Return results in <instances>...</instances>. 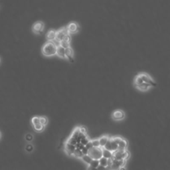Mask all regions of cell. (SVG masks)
Returning a JSON list of instances; mask_svg holds the SVG:
<instances>
[{
    "mask_svg": "<svg viewBox=\"0 0 170 170\" xmlns=\"http://www.w3.org/2000/svg\"><path fill=\"white\" fill-rule=\"evenodd\" d=\"M57 44L55 41H47L41 47V53L45 57H52L56 56Z\"/></svg>",
    "mask_w": 170,
    "mask_h": 170,
    "instance_id": "1",
    "label": "cell"
},
{
    "mask_svg": "<svg viewBox=\"0 0 170 170\" xmlns=\"http://www.w3.org/2000/svg\"><path fill=\"white\" fill-rule=\"evenodd\" d=\"M45 27V23L42 21H37L34 23L31 26L32 32L37 35H42Z\"/></svg>",
    "mask_w": 170,
    "mask_h": 170,
    "instance_id": "2",
    "label": "cell"
},
{
    "mask_svg": "<svg viewBox=\"0 0 170 170\" xmlns=\"http://www.w3.org/2000/svg\"><path fill=\"white\" fill-rule=\"evenodd\" d=\"M68 32L70 35H74V34L78 33L81 30L80 25L76 21H71L66 26Z\"/></svg>",
    "mask_w": 170,
    "mask_h": 170,
    "instance_id": "3",
    "label": "cell"
},
{
    "mask_svg": "<svg viewBox=\"0 0 170 170\" xmlns=\"http://www.w3.org/2000/svg\"><path fill=\"white\" fill-rule=\"evenodd\" d=\"M89 155L93 160H100L103 157V148H94L89 150Z\"/></svg>",
    "mask_w": 170,
    "mask_h": 170,
    "instance_id": "4",
    "label": "cell"
},
{
    "mask_svg": "<svg viewBox=\"0 0 170 170\" xmlns=\"http://www.w3.org/2000/svg\"><path fill=\"white\" fill-rule=\"evenodd\" d=\"M130 154L129 152H128V150H126L125 152H120V151H116V152H113V157L117 160H127L128 158L130 157Z\"/></svg>",
    "mask_w": 170,
    "mask_h": 170,
    "instance_id": "5",
    "label": "cell"
},
{
    "mask_svg": "<svg viewBox=\"0 0 170 170\" xmlns=\"http://www.w3.org/2000/svg\"><path fill=\"white\" fill-rule=\"evenodd\" d=\"M139 74L141 76L143 82L148 83V84H150L152 86H155L156 85V83L155 82V81L153 80L152 78L148 74H147L146 73H141Z\"/></svg>",
    "mask_w": 170,
    "mask_h": 170,
    "instance_id": "6",
    "label": "cell"
},
{
    "mask_svg": "<svg viewBox=\"0 0 170 170\" xmlns=\"http://www.w3.org/2000/svg\"><path fill=\"white\" fill-rule=\"evenodd\" d=\"M74 52L73 49L71 46L67 47L65 48V58L66 60H69V62L73 63L74 60Z\"/></svg>",
    "mask_w": 170,
    "mask_h": 170,
    "instance_id": "7",
    "label": "cell"
},
{
    "mask_svg": "<svg viewBox=\"0 0 170 170\" xmlns=\"http://www.w3.org/2000/svg\"><path fill=\"white\" fill-rule=\"evenodd\" d=\"M112 118L114 120H122L125 118V113L120 110H115L112 113Z\"/></svg>",
    "mask_w": 170,
    "mask_h": 170,
    "instance_id": "8",
    "label": "cell"
},
{
    "mask_svg": "<svg viewBox=\"0 0 170 170\" xmlns=\"http://www.w3.org/2000/svg\"><path fill=\"white\" fill-rule=\"evenodd\" d=\"M75 149H76V146L71 144L69 142H66L65 144V152L66 154L69 156H73Z\"/></svg>",
    "mask_w": 170,
    "mask_h": 170,
    "instance_id": "9",
    "label": "cell"
},
{
    "mask_svg": "<svg viewBox=\"0 0 170 170\" xmlns=\"http://www.w3.org/2000/svg\"><path fill=\"white\" fill-rule=\"evenodd\" d=\"M56 35V30L54 29H51L47 32L45 37H46L47 41H55Z\"/></svg>",
    "mask_w": 170,
    "mask_h": 170,
    "instance_id": "10",
    "label": "cell"
},
{
    "mask_svg": "<svg viewBox=\"0 0 170 170\" xmlns=\"http://www.w3.org/2000/svg\"><path fill=\"white\" fill-rule=\"evenodd\" d=\"M65 48L66 47L62 46L61 45L57 44V50H56V56H57L58 57H59L60 59H66V58H65Z\"/></svg>",
    "mask_w": 170,
    "mask_h": 170,
    "instance_id": "11",
    "label": "cell"
},
{
    "mask_svg": "<svg viewBox=\"0 0 170 170\" xmlns=\"http://www.w3.org/2000/svg\"><path fill=\"white\" fill-rule=\"evenodd\" d=\"M127 146H128V143L127 141L125 139L122 138V139L120 141V142L118 143V151H120V152H125L126 150H127Z\"/></svg>",
    "mask_w": 170,
    "mask_h": 170,
    "instance_id": "12",
    "label": "cell"
},
{
    "mask_svg": "<svg viewBox=\"0 0 170 170\" xmlns=\"http://www.w3.org/2000/svg\"><path fill=\"white\" fill-rule=\"evenodd\" d=\"M136 87L138 90H141V91H147V90H148L151 87H152V86H151L148 83H146V82H143L142 83L141 85H139L137 86H135Z\"/></svg>",
    "mask_w": 170,
    "mask_h": 170,
    "instance_id": "13",
    "label": "cell"
},
{
    "mask_svg": "<svg viewBox=\"0 0 170 170\" xmlns=\"http://www.w3.org/2000/svg\"><path fill=\"white\" fill-rule=\"evenodd\" d=\"M109 139H110V137H109L107 135L103 136H101L100 138H99V142H100V146L101 148H104V146L106 145V143H107V142L109 140Z\"/></svg>",
    "mask_w": 170,
    "mask_h": 170,
    "instance_id": "14",
    "label": "cell"
},
{
    "mask_svg": "<svg viewBox=\"0 0 170 170\" xmlns=\"http://www.w3.org/2000/svg\"><path fill=\"white\" fill-rule=\"evenodd\" d=\"M85 164H86L87 165H89L91 163L92 161V158L90 157L89 154L86 155H83V156L82 157V158L81 159Z\"/></svg>",
    "mask_w": 170,
    "mask_h": 170,
    "instance_id": "15",
    "label": "cell"
},
{
    "mask_svg": "<svg viewBox=\"0 0 170 170\" xmlns=\"http://www.w3.org/2000/svg\"><path fill=\"white\" fill-rule=\"evenodd\" d=\"M33 129L35 130V131L37 133H41V132H42L44 131L45 126H43V124H41V123L38 124H36V125H33Z\"/></svg>",
    "mask_w": 170,
    "mask_h": 170,
    "instance_id": "16",
    "label": "cell"
},
{
    "mask_svg": "<svg viewBox=\"0 0 170 170\" xmlns=\"http://www.w3.org/2000/svg\"><path fill=\"white\" fill-rule=\"evenodd\" d=\"M113 156V152L111 151H109L103 148V157L107 158V159H110Z\"/></svg>",
    "mask_w": 170,
    "mask_h": 170,
    "instance_id": "17",
    "label": "cell"
},
{
    "mask_svg": "<svg viewBox=\"0 0 170 170\" xmlns=\"http://www.w3.org/2000/svg\"><path fill=\"white\" fill-rule=\"evenodd\" d=\"M80 132H81L80 126H77L73 130V132H72V134L70 136L72 138H74L75 139H77L79 136V134H80Z\"/></svg>",
    "mask_w": 170,
    "mask_h": 170,
    "instance_id": "18",
    "label": "cell"
},
{
    "mask_svg": "<svg viewBox=\"0 0 170 170\" xmlns=\"http://www.w3.org/2000/svg\"><path fill=\"white\" fill-rule=\"evenodd\" d=\"M83 155H84V154H83L82 150H80L79 148H76V149H75L74 152L73 157L78 158V159H81L82 157L83 156Z\"/></svg>",
    "mask_w": 170,
    "mask_h": 170,
    "instance_id": "19",
    "label": "cell"
},
{
    "mask_svg": "<svg viewBox=\"0 0 170 170\" xmlns=\"http://www.w3.org/2000/svg\"><path fill=\"white\" fill-rule=\"evenodd\" d=\"M110 142H111V146H112V152H114L118 149V144L117 143L113 138H110Z\"/></svg>",
    "mask_w": 170,
    "mask_h": 170,
    "instance_id": "20",
    "label": "cell"
},
{
    "mask_svg": "<svg viewBox=\"0 0 170 170\" xmlns=\"http://www.w3.org/2000/svg\"><path fill=\"white\" fill-rule=\"evenodd\" d=\"M143 81L142 80L141 76L139 75V74L136 75V77H135V78H134V86L141 85L142 83H143Z\"/></svg>",
    "mask_w": 170,
    "mask_h": 170,
    "instance_id": "21",
    "label": "cell"
},
{
    "mask_svg": "<svg viewBox=\"0 0 170 170\" xmlns=\"http://www.w3.org/2000/svg\"><path fill=\"white\" fill-rule=\"evenodd\" d=\"M39 120H40V123L41 124H43V125L45 126H46L49 122V120L47 118V117L46 116H39Z\"/></svg>",
    "mask_w": 170,
    "mask_h": 170,
    "instance_id": "22",
    "label": "cell"
},
{
    "mask_svg": "<svg viewBox=\"0 0 170 170\" xmlns=\"http://www.w3.org/2000/svg\"><path fill=\"white\" fill-rule=\"evenodd\" d=\"M33 149H34V148H33V146L32 143H27V144L25 145V151L27 152H28V153L32 152L33 151Z\"/></svg>",
    "mask_w": 170,
    "mask_h": 170,
    "instance_id": "23",
    "label": "cell"
},
{
    "mask_svg": "<svg viewBox=\"0 0 170 170\" xmlns=\"http://www.w3.org/2000/svg\"><path fill=\"white\" fill-rule=\"evenodd\" d=\"M108 160L107 158L102 157L99 160V162H100V165L104 166V167H107L108 166Z\"/></svg>",
    "mask_w": 170,
    "mask_h": 170,
    "instance_id": "24",
    "label": "cell"
},
{
    "mask_svg": "<svg viewBox=\"0 0 170 170\" xmlns=\"http://www.w3.org/2000/svg\"><path fill=\"white\" fill-rule=\"evenodd\" d=\"M31 123L32 124V126L36 125V124H38L40 123L39 120V116H34L31 120Z\"/></svg>",
    "mask_w": 170,
    "mask_h": 170,
    "instance_id": "25",
    "label": "cell"
},
{
    "mask_svg": "<svg viewBox=\"0 0 170 170\" xmlns=\"http://www.w3.org/2000/svg\"><path fill=\"white\" fill-rule=\"evenodd\" d=\"M67 142H69V143H71V144L72 145H73V146H76L77 143H78V141H77V139H75L74 138H72V137H69V138H68V139L67 140Z\"/></svg>",
    "mask_w": 170,
    "mask_h": 170,
    "instance_id": "26",
    "label": "cell"
},
{
    "mask_svg": "<svg viewBox=\"0 0 170 170\" xmlns=\"http://www.w3.org/2000/svg\"><path fill=\"white\" fill-rule=\"evenodd\" d=\"M89 165L92 166V167L97 168L100 165L99 160H92V162H91V163H90V164Z\"/></svg>",
    "mask_w": 170,
    "mask_h": 170,
    "instance_id": "27",
    "label": "cell"
},
{
    "mask_svg": "<svg viewBox=\"0 0 170 170\" xmlns=\"http://www.w3.org/2000/svg\"><path fill=\"white\" fill-rule=\"evenodd\" d=\"M25 140L27 141V142H31L33 139V136L31 133H27V134L25 136Z\"/></svg>",
    "mask_w": 170,
    "mask_h": 170,
    "instance_id": "28",
    "label": "cell"
},
{
    "mask_svg": "<svg viewBox=\"0 0 170 170\" xmlns=\"http://www.w3.org/2000/svg\"><path fill=\"white\" fill-rule=\"evenodd\" d=\"M92 143L93 147L94 148H99L100 147V142H99V139H92Z\"/></svg>",
    "mask_w": 170,
    "mask_h": 170,
    "instance_id": "29",
    "label": "cell"
},
{
    "mask_svg": "<svg viewBox=\"0 0 170 170\" xmlns=\"http://www.w3.org/2000/svg\"><path fill=\"white\" fill-rule=\"evenodd\" d=\"M103 148L112 152V146H111V142H110V139H109V140L107 142V143H106V145L104 146Z\"/></svg>",
    "mask_w": 170,
    "mask_h": 170,
    "instance_id": "30",
    "label": "cell"
},
{
    "mask_svg": "<svg viewBox=\"0 0 170 170\" xmlns=\"http://www.w3.org/2000/svg\"><path fill=\"white\" fill-rule=\"evenodd\" d=\"M90 140V139L89 138V137H86L85 138H83L82 139H81V143H82V145H84L85 146L87 144V143L89 142V141Z\"/></svg>",
    "mask_w": 170,
    "mask_h": 170,
    "instance_id": "31",
    "label": "cell"
},
{
    "mask_svg": "<svg viewBox=\"0 0 170 170\" xmlns=\"http://www.w3.org/2000/svg\"><path fill=\"white\" fill-rule=\"evenodd\" d=\"M97 169H98V170H112L110 167H109V166H107V167H104V166L100 165L97 168Z\"/></svg>",
    "mask_w": 170,
    "mask_h": 170,
    "instance_id": "32",
    "label": "cell"
},
{
    "mask_svg": "<svg viewBox=\"0 0 170 170\" xmlns=\"http://www.w3.org/2000/svg\"><path fill=\"white\" fill-rule=\"evenodd\" d=\"M80 131L83 134H87V128H86L85 126H80Z\"/></svg>",
    "mask_w": 170,
    "mask_h": 170,
    "instance_id": "33",
    "label": "cell"
},
{
    "mask_svg": "<svg viewBox=\"0 0 170 170\" xmlns=\"http://www.w3.org/2000/svg\"><path fill=\"white\" fill-rule=\"evenodd\" d=\"M85 146H86V148H87L89 150L93 148V145H92V143L91 139H90V140L89 141V143H87V144H86Z\"/></svg>",
    "mask_w": 170,
    "mask_h": 170,
    "instance_id": "34",
    "label": "cell"
},
{
    "mask_svg": "<svg viewBox=\"0 0 170 170\" xmlns=\"http://www.w3.org/2000/svg\"><path fill=\"white\" fill-rule=\"evenodd\" d=\"M82 153H83V154L84 155H86V154H89V150L86 148V146H85L84 148H83L82 150Z\"/></svg>",
    "mask_w": 170,
    "mask_h": 170,
    "instance_id": "35",
    "label": "cell"
},
{
    "mask_svg": "<svg viewBox=\"0 0 170 170\" xmlns=\"http://www.w3.org/2000/svg\"><path fill=\"white\" fill-rule=\"evenodd\" d=\"M87 170H98V169L96 168L92 167V166H90V165H88L87 166Z\"/></svg>",
    "mask_w": 170,
    "mask_h": 170,
    "instance_id": "36",
    "label": "cell"
},
{
    "mask_svg": "<svg viewBox=\"0 0 170 170\" xmlns=\"http://www.w3.org/2000/svg\"><path fill=\"white\" fill-rule=\"evenodd\" d=\"M119 170H126V169L124 168V166H123V167H121L120 169H119Z\"/></svg>",
    "mask_w": 170,
    "mask_h": 170,
    "instance_id": "37",
    "label": "cell"
},
{
    "mask_svg": "<svg viewBox=\"0 0 170 170\" xmlns=\"http://www.w3.org/2000/svg\"><path fill=\"white\" fill-rule=\"evenodd\" d=\"M2 138V134H1V132H0V139H1Z\"/></svg>",
    "mask_w": 170,
    "mask_h": 170,
    "instance_id": "38",
    "label": "cell"
},
{
    "mask_svg": "<svg viewBox=\"0 0 170 170\" xmlns=\"http://www.w3.org/2000/svg\"><path fill=\"white\" fill-rule=\"evenodd\" d=\"M1 61H2V60H1V58H0V63H1Z\"/></svg>",
    "mask_w": 170,
    "mask_h": 170,
    "instance_id": "39",
    "label": "cell"
}]
</instances>
